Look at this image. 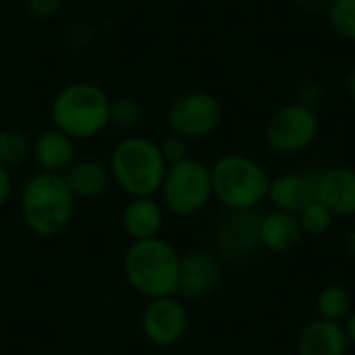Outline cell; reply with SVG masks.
Listing matches in <instances>:
<instances>
[{
  "label": "cell",
  "instance_id": "e0dca14e",
  "mask_svg": "<svg viewBox=\"0 0 355 355\" xmlns=\"http://www.w3.org/2000/svg\"><path fill=\"white\" fill-rule=\"evenodd\" d=\"M258 233H260V248L272 254L291 252L304 237L297 214H289L283 210H270L262 214Z\"/></svg>",
  "mask_w": 355,
  "mask_h": 355
},
{
  "label": "cell",
  "instance_id": "ffe728a7",
  "mask_svg": "<svg viewBox=\"0 0 355 355\" xmlns=\"http://www.w3.org/2000/svg\"><path fill=\"white\" fill-rule=\"evenodd\" d=\"M31 154V141L29 137L12 127L0 129V164L15 166L27 160Z\"/></svg>",
  "mask_w": 355,
  "mask_h": 355
},
{
  "label": "cell",
  "instance_id": "30bf717a",
  "mask_svg": "<svg viewBox=\"0 0 355 355\" xmlns=\"http://www.w3.org/2000/svg\"><path fill=\"white\" fill-rule=\"evenodd\" d=\"M139 327L146 341L152 345L173 347L187 335L189 312L177 295L148 300L139 318Z\"/></svg>",
  "mask_w": 355,
  "mask_h": 355
},
{
  "label": "cell",
  "instance_id": "cb8c5ba5",
  "mask_svg": "<svg viewBox=\"0 0 355 355\" xmlns=\"http://www.w3.org/2000/svg\"><path fill=\"white\" fill-rule=\"evenodd\" d=\"M158 150L166 164H177V162L189 158V141L173 131L158 141Z\"/></svg>",
  "mask_w": 355,
  "mask_h": 355
},
{
  "label": "cell",
  "instance_id": "8fae6325",
  "mask_svg": "<svg viewBox=\"0 0 355 355\" xmlns=\"http://www.w3.org/2000/svg\"><path fill=\"white\" fill-rule=\"evenodd\" d=\"M225 279L223 260L214 254V250L193 248L181 254V277H179V293L189 300L204 297L220 287Z\"/></svg>",
  "mask_w": 355,
  "mask_h": 355
},
{
  "label": "cell",
  "instance_id": "ac0fdd59",
  "mask_svg": "<svg viewBox=\"0 0 355 355\" xmlns=\"http://www.w3.org/2000/svg\"><path fill=\"white\" fill-rule=\"evenodd\" d=\"M62 177L75 200H94L102 196L112 183L108 164L96 158H77Z\"/></svg>",
  "mask_w": 355,
  "mask_h": 355
},
{
  "label": "cell",
  "instance_id": "7a4b0ae2",
  "mask_svg": "<svg viewBox=\"0 0 355 355\" xmlns=\"http://www.w3.org/2000/svg\"><path fill=\"white\" fill-rule=\"evenodd\" d=\"M19 212L23 225L37 237L60 235L73 220L75 196L62 175L33 173L21 187Z\"/></svg>",
  "mask_w": 355,
  "mask_h": 355
},
{
  "label": "cell",
  "instance_id": "3957f363",
  "mask_svg": "<svg viewBox=\"0 0 355 355\" xmlns=\"http://www.w3.org/2000/svg\"><path fill=\"white\" fill-rule=\"evenodd\" d=\"M110 96L92 81L64 85L50 104L52 127L73 141L92 139L110 125Z\"/></svg>",
  "mask_w": 355,
  "mask_h": 355
},
{
  "label": "cell",
  "instance_id": "9c48e42d",
  "mask_svg": "<svg viewBox=\"0 0 355 355\" xmlns=\"http://www.w3.org/2000/svg\"><path fill=\"white\" fill-rule=\"evenodd\" d=\"M260 214L256 210H227L214 227V254L220 260H245L260 250Z\"/></svg>",
  "mask_w": 355,
  "mask_h": 355
},
{
  "label": "cell",
  "instance_id": "7c38bea8",
  "mask_svg": "<svg viewBox=\"0 0 355 355\" xmlns=\"http://www.w3.org/2000/svg\"><path fill=\"white\" fill-rule=\"evenodd\" d=\"M314 200L335 216H355V168L329 166L314 175Z\"/></svg>",
  "mask_w": 355,
  "mask_h": 355
},
{
  "label": "cell",
  "instance_id": "2e32d148",
  "mask_svg": "<svg viewBox=\"0 0 355 355\" xmlns=\"http://www.w3.org/2000/svg\"><path fill=\"white\" fill-rule=\"evenodd\" d=\"M121 223L131 241L160 237L164 227V208L154 198H129L123 208Z\"/></svg>",
  "mask_w": 355,
  "mask_h": 355
},
{
  "label": "cell",
  "instance_id": "277c9868",
  "mask_svg": "<svg viewBox=\"0 0 355 355\" xmlns=\"http://www.w3.org/2000/svg\"><path fill=\"white\" fill-rule=\"evenodd\" d=\"M166 166L158 144L141 135L121 139L108 158L112 183L129 198H154L160 191Z\"/></svg>",
  "mask_w": 355,
  "mask_h": 355
},
{
  "label": "cell",
  "instance_id": "603a6c76",
  "mask_svg": "<svg viewBox=\"0 0 355 355\" xmlns=\"http://www.w3.org/2000/svg\"><path fill=\"white\" fill-rule=\"evenodd\" d=\"M144 119V106L129 96L110 100V125L119 129H135Z\"/></svg>",
  "mask_w": 355,
  "mask_h": 355
},
{
  "label": "cell",
  "instance_id": "f546056e",
  "mask_svg": "<svg viewBox=\"0 0 355 355\" xmlns=\"http://www.w3.org/2000/svg\"><path fill=\"white\" fill-rule=\"evenodd\" d=\"M345 89H347V94L355 100V69H352L347 73V77H345Z\"/></svg>",
  "mask_w": 355,
  "mask_h": 355
},
{
  "label": "cell",
  "instance_id": "d6986e66",
  "mask_svg": "<svg viewBox=\"0 0 355 355\" xmlns=\"http://www.w3.org/2000/svg\"><path fill=\"white\" fill-rule=\"evenodd\" d=\"M314 306H316L318 318L333 320V322H343L354 310L352 295L343 285H324L316 293Z\"/></svg>",
  "mask_w": 355,
  "mask_h": 355
},
{
  "label": "cell",
  "instance_id": "8992f818",
  "mask_svg": "<svg viewBox=\"0 0 355 355\" xmlns=\"http://www.w3.org/2000/svg\"><path fill=\"white\" fill-rule=\"evenodd\" d=\"M158 193L166 212L175 216L200 214L214 198L210 166L193 156L168 164Z\"/></svg>",
  "mask_w": 355,
  "mask_h": 355
},
{
  "label": "cell",
  "instance_id": "6da1fadb",
  "mask_svg": "<svg viewBox=\"0 0 355 355\" xmlns=\"http://www.w3.org/2000/svg\"><path fill=\"white\" fill-rule=\"evenodd\" d=\"M123 272L129 287L146 300L177 295L181 254L162 237L131 241L123 256Z\"/></svg>",
  "mask_w": 355,
  "mask_h": 355
},
{
  "label": "cell",
  "instance_id": "83f0119b",
  "mask_svg": "<svg viewBox=\"0 0 355 355\" xmlns=\"http://www.w3.org/2000/svg\"><path fill=\"white\" fill-rule=\"evenodd\" d=\"M331 0H295L297 6H302L304 10H310V12H322L327 10Z\"/></svg>",
  "mask_w": 355,
  "mask_h": 355
},
{
  "label": "cell",
  "instance_id": "4dcf8cb0",
  "mask_svg": "<svg viewBox=\"0 0 355 355\" xmlns=\"http://www.w3.org/2000/svg\"><path fill=\"white\" fill-rule=\"evenodd\" d=\"M345 250L355 256V229H352V231L345 235Z\"/></svg>",
  "mask_w": 355,
  "mask_h": 355
},
{
  "label": "cell",
  "instance_id": "44dd1931",
  "mask_svg": "<svg viewBox=\"0 0 355 355\" xmlns=\"http://www.w3.org/2000/svg\"><path fill=\"white\" fill-rule=\"evenodd\" d=\"M297 220H300V227H302L304 235L322 237L333 229L335 214L327 206H322L318 200H312L308 206H304L297 212Z\"/></svg>",
  "mask_w": 355,
  "mask_h": 355
},
{
  "label": "cell",
  "instance_id": "4316f807",
  "mask_svg": "<svg viewBox=\"0 0 355 355\" xmlns=\"http://www.w3.org/2000/svg\"><path fill=\"white\" fill-rule=\"evenodd\" d=\"M10 196H12V177L8 166L0 164V208L10 200Z\"/></svg>",
  "mask_w": 355,
  "mask_h": 355
},
{
  "label": "cell",
  "instance_id": "7402d4cb",
  "mask_svg": "<svg viewBox=\"0 0 355 355\" xmlns=\"http://www.w3.org/2000/svg\"><path fill=\"white\" fill-rule=\"evenodd\" d=\"M327 17L339 37L355 42V0H331Z\"/></svg>",
  "mask_w": 355,
  "mask_h": 355
},
{
  "label": "cell",
  "instance_id": "4fadbf2b",
  "mask_svg": "<svg viewBox=\"0 0 355 355\" xmlns=\"http://www.w3.org/2000/svg\"><path fill=\"white\" fill-rule=\"evenodd\" d=\"M31 156L42 173L64 175L77 160L75 141L56 127L44 129L31 144Z\"/></svg>",
  "mask_w": 355,
  "mask_h": 355
},
{
  "label": "cell",
  "instance_id": "52a82bcc",
  "mask_svg": "<svg viewBox=\"0 0 355 355\" xmlns=\"http://www.w3.org/2000/svg\"><path fill=\"white\" fill-rule=\"evenodd\" d=\"M320 131V119L316 108L302 102H291L272 112L266 123L264 139L266 146L283 156H293L308 150Z\"/></svg>",
  "mask_w": 355,
  "mask_h": 355
},
{
  "label": "cell",
  "instance_id": "ba28073f",
  "mask_svg": "<svg viewBox=\"0 0 355 355\" xmlns=\"http://www.w3.org/2000/svg\"><path fill=\"white\" fill-rule=\"evenodd\" d=\"M166 123L173 133L191 139L210 137L223 123V104L210 92H187L181 94L166 112Z\"/></svg>",
  "mask_w": 355,
  "mask_h": 355
},
{
  "label": "cell",
  "instance_id": "484cf974",
  "mask_svg": "<svg viewBox=\"0 0 355 355\" xmlns=\"http://www.w3.org/2000/svg\"><path fill=\"white\" fill-rule=\"evenodd\" d=\"M320 96H322L320 85H318L316 81H306V83L300 87V100H297V102H302V104H306V106H310V108H316Z\"/></svg>",
  "mask_w": 355,
  "mask_h": 355
},
{
  "label": "cell",
  "instance_id": "d4e9b609",
  "mask_svg": "<svg viewBox=\"0 0 355 355\" xmlns=\"http://www.w3.org/2000/svg\"><path fill=\"white\" fill-rule=\"evenodd\" d=\"M27 2V10L35 17V19H52L58 15L62 0H25Z\"/></svg>",
  "mask_w": 355,
  "mask_h": 355
},
{
  "label": "cell",
  "instance_id": "5b68a950",
  "mask_svg": "<svg viewBox=\"0 0 355 355\" xmlns=\"http://www.w3.org/2000/svg\"><path fill=\"white\" fill-rule=\"evenodd\" d=\"M212 193L225 210H258L268 198L270 175L245 154H225L210 166Z\"/></svg>",
  "mask_w": 355,
  "mask_h": 355
},
{
  "label": "cell",
  "instance_id": "f1b7e54d",
  "mask_svg": "<svg viewBox=\"0 0 355 355\" xmlns=\"http://www.w3.org/2000/svg\"><path fill=\"white\" fill-rule=\"evenodd\" d=\"M343 327H345V333H347L349 345H355V310H352V314L343 320Z\"/></svg>",
  "mask_w": 355,
  "mask_h": 355
},
{
  "label": "cell",
  "instance_id": "9a60e30c",
  "mask_svg": "<svg viewBox=\"0 0 355 355\" xmlns=\"http://www.w3.org/2000/svg\"><path fill=\"white\" fill-rule=\"evenodd\" d=\"M314 175L316 171H304L283 173L270 179L266 200L272 204V210L297 214L304 206H308L314 200Z\"/></svg>",
  "mask_w": 355,
  "mask_h": 355
},
{
  "label": "cell",
  "instance_id": "5bb4252c",
  "mask_svg": "<svg viewBox=\"0 0 355 355\" xmlns=\"http://www.w3.org/2000/svg\"><path fill=\"white\" fill-rule=\"evenodd\" d=\"M295 349L297 355H347L349 339L343 322L314 318L300 331Z\"/></svg>",
  "mask_w": 355,
  "mask_h": 355
}]
</instances>
